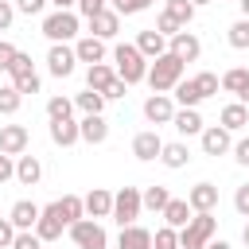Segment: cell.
Segmentation results:
<instances>
[{
  "label": "cell",
  "mask_w": 249,
  "mask_h": 249,
  "mask_svg": "<svg viewBox=\"0 0 249 249\" xmlns=\"http://www.w3.org/2000/svg\"><path fill=\"white\" fill-rule=\"evenodd\" d=\"M171 97H175V105H179V109H198V101H202V93H198L195 78H179V82H175V89H171Z\"/></svg>",
  "instance_id": "cell-27"
},
{
  "label": "cell",
  "mask_w": 249,
  "mask_h": 249,
  "mask_svg": "<svg viewBox=\"0 0 249 249\" xmlns=\"http://www.w3.org/2000/svg\"><path fill=\"white\" fill-rule=\"evenodd\" d=\"M70 241L78 249H109V237H105V226L97 218H78L70 226Z\"/></svg>",
  "instance_id": "cell-6"
},
{
  "label": "cell",
  "mask_w": 249,
  "mask_h": 249,
  "mask_svg": "<svg viewBox=\"0 0 249 249\" xmlns=\"http://www.w3.org/2000/svg\"><path fill=\"white\" fill-rule=\"evenodd\" d=\"M222 89H226V93H233L241 105H249V70H245V66L226 70V74H222Z\"/></svg>",
  "instance_id": "cell-19"
},
{
  "label": "cell",
  "mask_w": 249,
  "mask_h": 249,
  "mask_svg": "<svg viewBox=\"0 0 249 249\" xmlns=\"http://www.w3.org/2000/svg\"><path fill=\"white\" fill-rule=\"evenodd\" d=\"M124 93H128V82H124V78H113L109 89H105V101H117V97H124Z\"/></svg>",
  "instance_id": "cell-46"
},
{
  "label": "cell",
  "mask_w": 249,
  "mask_h": 249,
  "mask_svg": "<svg viewBox=\"0 0 249 249\" xmlns=\"http://www.w3.org/2000/svg\"><path fill=\"white\" fill-rule=\"evenodd\" d=\"M101 8H109V0H78V12L89 19V16H97Z\"/></svg>",
  "instance_id": "cell-50"
},
{
  "label": "cell",
  "mask_w": 249,
  "mask_h": 249,
  "mask_svg": "<svg viewBox=\"0 0 249 249\" xmlns=\"http://www.w3.org/2000/svg\"><path fill=\"white\" fill-rule=\"evenodd\" d=\"M160 218H163L167 226H175V230H183V226H187V222L195 218V210H191V202H187V198H171V202L163 206V214H160Z\"/></svg>",
  "instance_id": "cell-28"
},
{
  "label": "cell",
  "mask_w": 249,
  "mask_h": 249,
  "mask_svg": "<svg viewBox=\"0 0 249 249\" xmlns=\"http://www.w3.org/2000/svg\"><path fill=\"white\" fill-rule=\"evenodd\" d=\"M175 97L171 93H152L148 101H144V117L152 121V124H171V117H175Z\"/></svg>",
  "instance_id": "cell-10"
},
{
  "label": "cell",
  "mask_w": 249,
  "mask_h": 249,
  "mask_svg": "<svg viewBox=\"0 0 249 249\" xmlns=\"http://www.w3.org/2000/svg\"><path fill=\"white\" fill-rule=\"evenodd\" d=\"M78 128H82V140H86V144H105V140H109V124H105L101 113H86V117L78 121Z\"/></svg>",
  "instance_id": "cell-21"
},
{
  "label": "cell",
  "mask_w": 249,
  "mask_h": 249,
  "mask_svg": "<svg viewBox=\"0 0 249 249\" xmlns=\"http://www.w3.org/2000/svg\"><path fill=\"white\" fill-rule=\"evenodd\" d=\"M51 43H74L78 39V31H82V19L70 12V8H54V12H47L43 16V27H39Z\"/></svg>",
  "instance_id": "cell-3"
},
{
  "label": "cell",
  "mask_w": 249,
  "mask_h": 249,
  "mask_svg": "<svg viewBox=\"0 0 249 249\" xmlns=\"http://www.w3.org/2000/svg\"><path fill=\"white\" fill-rule=\"evenodd\" d=\"M202 156H226V152H233V132L230 128H222V124H210V128H202Z\"/></svg>",
  "instance_id": "cell-8"
},
{
  "label": "cell",
  "mask_w": 249,
  "mask_h": 249,
  "mask_svg": "<svg viewBox=\"0 0 249 249\" xmlns=\"http://www.w3.org/2000/svg\"><path fill=\"white\" fill-rule=\"evenodd\" d=\"M113 62H117V78H124L128 86H136V82L148 78V58L140 54L136 43H117L113 47Z\"/></svg>",
  "instance_id": "cell-2"
},
{
  "label": "cell",
  "mask_w": 249,
  "mask_h": 249,
  "mask_svg": "<svg viewBox=\"0 0 249 249\" xmlns=\"http://www.w3.org/2000/svg\"><path fill=\"white\" fill-rule=\"evenodd\" d=\"M160 152H163V140H160V132H156V128H144V132H136V136H132V156H136L140 163L160 160Z\"/></svg>",
  "instance_id": "cell-11"
},
{
  "label": "cell",
  "mask_w": 249,
  "mask_h": 249,
  "mask_svg": "<svg viewBox=\"0 0 249 249\" xmlns=\"http://www.w3.org/2000/svg\"><path fill=\"white\" fill-rule=\"evenodd\" d=\"M62 117H74V97L54 93V97L47 101V121H62Z\"/></svg>",
  "instance_id": "cell-34"
},
{
  "label": "cell",
  "mask_w": 249,
  "mask_h": 249,
  "mask_svg": "<svg viewBox=\"0 0 249 249\" xmlns=\"http://www.w3.org/2000/svg\"><path fill=\"white\" fill-rule=\"evenodd\" d=\"M109 4H113L117 16H140V12L152 8V0H109Z\"/></svg>",
  "instance_id": "cell-40"
},
{
  "label": "cell",
  "mask_w": 249,
  "mask_h": 249,
  "mask_svg": "<svg viewBox=\"0 0 249 249\" xmlns=\"http://www.w3.org/2000/svg\"><path fill=\"white\" fill-rule=\"evenodd\" d=\"M117 249H152V230L144 226H121V237H117Z\"/></svg>",
  "instance_id": "cell-26"
},
{
  "label": "cell",
  "mask_w": 249,
  "mask_h": 249,
  "mask_svg": "<svg viewBox=\"0 0 249 249\" xmlns=\"http://www.w3.org/2000/svg\"><path fill=\"white\" fill-rule=\"evenodd\" d=\"M233 160H237L241 167H249V136H241V140H233Z\"/></svg>",
  "instance_id": "cell-49"
},
{
  "label": "cell",
  "mask_w": 249,
  "mask_h": 249,
  "mask_svg": "<svg viewBox=\"0 0 249 249\" xmlns=\"http://www.w3.org/2000/svg\"><path fill=\"white\" fill-rule=\"evenodd\" d=\"M8 179H16V156L0 152V183H8Z\"/></svg>",
  "instance_id": "cell-48"
},
{
  "label": "cell",
  "mask_w": 249,
  "mask_h": 249,
  "mask_svg": "<svg viewBox=\"0 0 249 249\" xmlns=\"http://www.w3.org/2000/svg\"><path fill=\"white\" fill-rule=\"evenodd\" d=\"M16 226H12V218H0V249H12V241H16Z\"/></svg>",
  "instance_id": "cell-45"
},
{
  "label": "cell",
  "mask_w": 249,
  "mask_h": 249,
  "mask_svg": "<svg viewBox=\"0 0 249 249\" xmlns=\"http://www.w3.org/2000/svg\"><path fill=\"white\" fill-rule=\"evenodd\" d=\"M62 230H66V222L58 218L54 202H47V206H43V214H39V222H35V233H39L43 241H58V237H62Z\"/></svg>",
  "instance_id": "cell-17"
},
{
  "label": "cell",
  "mask_w": 249,
  "mask_h": 249,
  "mask_svg": "<svg viewBox=\"0 0 249 249\" xmlns=\"http://www.w3.org/2000/svg\"><path fill=\"white\" fill-rule=\"evenodd\" d=\"M12 249H43V237L35 230H19L16 241H12Z\"/></svg>",
  "instance_id": "cell-42"
},
{
  "label": "cell",
  "mask_w": 249,
  "mask_h": 249,
  "mask_svg": "<svg viewBox=\"0 0 249 249\" xmlns=\"http://www.w3.org/2000/svg\"><path fill=\"white\" fill-rule=\"evenodd\" d=\"M179 249H183V245H179Z\"/></svg>",
  "instance_id": "cell-57"
},
{
  "label": "cell",
  "mask_w": 249,
  "mask_h": 249,
  "mask_svg": "<svg viewBox=\"0 0 249 249\" xmlns=\"http://www.w3.org/2000/svg\"><path fill=\"white\" fill-rule=\"evenodd\" d=\"M117 78V66H109V62H93V66H86V86L89 89H109V82Z\"/></svg>",
  "instance_id": "cell-29"
},
{
  "label": "cell",
  "mask_w": 249,
  "mask_h": 249,
  "mask_svg": "<svg viewBox=\"0 0 249 249\" xmlns=\"http://www.w3.org/2000/svg\"><path fill=\"white\" fill-rule=\"evenodd\" d=\"M31 144V132L23 124H0V152L4 156H23Z\"/></svg>",
  "instance_id": "cell-12"
},
{
  "label": "cell",
  "mask_w": 249,
  "mask_h": 249,
  "mask_svg": "<svg viewBox=\"0 0 249 249\" xmlns=\"http://www.w3.org/2000/svg\"><path fill=\"white\" fill-rule=\"evenodd\" d=\"M214 230H218L214 210H195V218L179 230V245L183 249H206V241L214 237Z\"/></svg>",
  "instance_id": "cell-4"
},
{
  "label": "cell",
  "mask_w": 249,
  "mask_h": 249,
  "mask_svg": "<svg viewBox=\"0 0 249 249\" xmlns=\"http://www.w3.org/2000/svg\"><path fill=\"white\" fill-rule=\"evenodd\" d=\"M226 39H230V47L233 51H249V19L241 16V19H233L230 23V31H226Z\"/></svg>",
  "instance_id": "cell-33"
},
{
  "label": "cell",
  "mask_w": 249,
  "mask_h": 249,
  "mask_svg": "<svg viewBox=\"0 0 249 249\" xmlns=\"http://www.w3.org/2000/svg\"><path fill=\"white\" fill-rule=\"evenodd\" d=\"M206 249H230V241H222V237L214 241V237H210V241H206Z\"/></svg>",
  "instance_id": "cell-52"
},
{
  "label": "cell",
  "mask_w": 249,
  "mask_h": 249,
  "mask_svg": "<svg viewBox=\"0 0 249 249\" xmlns=\"http://www.w3.org/2000/svg\"><path fill=\"white\" fill-rule=\"evenodd\" d=\"M47 4H51V0H16V12H23V16H43Z\"/></svg>",
  "instance_id": "cell-43"
},
{
  "label": "cell",
  "mask_w": 249,
  "mask_h": 249,
  "mask_svg": "<svg viewBox=\"0 0 249 249\" xmlns=\"http://www.w3.org/2000/svg\"><path fill=\"white\" fill-rule=\"evenodd\" d=\"M195 86H198V93H202V101H206V97H214V93H218L222 78H218V74H210V70H202V74H195Z\"/></svg>",
  "instance_id": "cell-38"
},
{
  "label": "cell",
  "mask_w": 249,
  "mask_h": 249,
  "mask_svg": "<svg viewBox=\"0 0 249 249\" xmlns=\"http://www.w3.org/2000/svg\"><path fill=\"white\" fill-rule=\"evenodd\" d=\"M171 124H175L179 136H202V128H206V121L198 117V109H175Z\"/></svg>",
  "instance_id": "cell-22"
},
{
  "label": "cell",
  "mask_w": 249,
  "mask_h": 249,
  "mask_svg": "<svg viewBox=\"0 0 249 249\" xmlns=\"http://www.w3.org/2000/svg\"><path fill=\"white\" fill-rule=\"evenodd\" d=\"M39 214H43V206H39V202H31V198L12 202V210H8V218H12V226H16V230H35Z\"/></svg>",
  "instance_id": "cell-16"
},
{
  "label": "cell",
  "mask_w": 249,
  "mask_h": 249,
  "mask_svg": "<svg viewBox=\"0 0 249 249\" xmlns=\"http://www.w3.org/2000/svg\"><path fill=\"white\" fill-rule=\"evenodd\" d=\"M86 23H89V31H86V35H97V39H105V43H109V39H117V31H121V16H117L113 8H101V12H97V16H89Z\"/></svg>",
  "instance_id": "cell-13"
},
{
  "label": "cell",
  "mask_w": 249,
  "mask_h": 249,
  "mask_svg": "<svg viewBox=\"0 0 249 249\" xmlns=\"http://www.w3.org/2000/svg\"><path fill=\"white\" fill-rule=\"evenodd\" d=\"M183 70H187V62H179L171 51L167 54H160V58H152L148 62V86H152V93H171L175 89V82L183 78Z\"/></svg>",
  "instance_id": "cell-1"
},
{
  "label": "cell",
  "mask_w": 249,
  "mask_h": 249,
  "mask_svg": "<svg viewBox=\"0 0 249 249\" xmlns=\"http://www.w3.org/2000/svg\"><path fill=\"white\" fill-rule=\"evenodd\" d=\"M241 241L249 245V218H245V226H241Z\"/></svg>",
  "instance_id": "cell-55"
},
{
  "label": "cell",
  "mask_w": 249,
  "mask_h": 249,
  "mask_svg": "<svg viewBox=\"0 0 249 249\" xmlns=\"http://www.w3.org/2000/svg\"><path fill=\"white\" fill-rule=\"evenodd\" d=\"M237 8H241V16L249 19V0H237Z\"/></svg>",
  "instance_id": "cell-54"
},
{
  "label": "cell",
  "mask_w": 249,
  "mask_h": 249,
  "mask_svg": "<svg viewBox=\"0 0 249 249\" xmlns=\"http://www.w3.org/2000/svg\"><path fill=\"white\" fill-rule=\"evenodd\" d=\"M152 249H179V230L163 222V226L152 233Z\"/></svg>",
  "instance_id": "cell-36"
},
{
  "label": "cell",
  "mask_w": 249,
  "mask_h": 249,
  "mask_svg": "<svg viewBox=\"0 0 249 249\" xmlns=\"http://www.w3.org/2000/svg\"><path fill=\"white\" fill-rule=\"evenodd\" d=\"M47 132H51V144H58V148H74V144L82 140V128H78V121H74V117L51 121V124H47Z\"/></svg>",
  "instance_id": "cell-14"
},
{
  "label": "cell",
  "mask_w": 249,
  "mask_h": 249,
  "mask_svg": "<svg viewBox=\"0 0 249 249\" xmlns=\"http://www.w3.org/2000/svg\"><path fill=\"white\" fill-rule=\"evenodd\" d=\"M167 202H171V191H167V187H160V183H156V187H148V191H144V206H148V210L163 214V206H167Z\"/></svg>",
  "instance_id": "cell-35"
},
{
  "label": "cell",
  "mask_w": 249,
  "mask_h": 249,
  "mask_svg": "<svg viewBox=\"0 0 249 249\" xmlns=\"http://www.w3.org/2000/svg\"><path fill=\"white\" fill-rule=\"evenodd\" d=\"M160 163H163L167 171H179V167H187V163H191V148H187V140H171V144H163V152H160Z\"/></svg>",
  "instance_id": "cell-23"
},
{
  "label": "cell",
  "mask_w": 249,
  "mask_h": 249,
  "mask_svg": "<svg viewBox=\"0 0 249 249\" xmlns=\"http://www.w3.org/2000/svg\"><path fill=\"white\" fill-rule=\"evenodd\" d=\"M47 70H51L54 78H70V74L78 70L74 47H70V43H51V51H47Z\"/></svg>",
  "instance_id": "cell-7"
},
{
  "label": "cell",
  "mask_w": 249,
  "mask_h": 249,
  "mask_svg": "<svg viewBox=\"0 0 249 249\" xmlns=\"http://www.w3.org/2000/svg\"><path fill=\"white\" fill-rule=\"evenodd\" d=\"M140 210H144V191L121 187V191L113 195V222H117V226H132V222L140 218Z\"/></svg>",
  "instance_id": "cell-5"
},
{
  "label": "cell",
  "mask_w": 249,
  "mask_h": 249,
  "mask_svg": "<svg viewBox=\"0 0 249 249\" xmlns=\"http://www.w3.org/2000/svg\"><path fill=\"white\" fill-rule=\"evenodd\" d=\"M19 105H23V93L16 86H0V113L12 117V113H19Z\"/></svg>",
  "instance_id": "cell-37"
},
{
  "label": "cell",
  "mask_w": 249,
  "mask_h": 249,
  "mask_svg": "<svg viewBox=\"0 0 249 249\" xmlns=\"http://www.w3.org/2000/svg\"><path fill=\"white\" fill-rule=\"evenodd\" d=\"M136 47H140V54L152 62V58H160V54H167V35H160L156 27H144L140 35H136Z\"/></svg>",
  "instance_id": "cell-20"
},
{
  "label": "cell",
  "mask_w": 249,
  "mask_h": 249,
  "mask_svg": "<svg viewBox=\"0 0 249 249\" xmlns=\"http://www.w3.org/2000/svg\"><path fill=\"white\" fill-rule=\"evenodd\" d=\"M74 109H82V113H101V109H105V93L86 86L82 93H74Z\"/></svg>",
  "instance_id": "cell-32"
},
{
  "label": "cell",
  "mask_w": 249,
  "mask_h": 249,
  "mask_svg": "<svg viewBox=\"0 0 249 249\" xmlns=\"http://www.w3.org/2000/svg\"><path fill=\"white\" fill-rule=\"evenodd\" d=\"M12 19H16V4L0 0V31H8V27H12Z\"/></svg>",
  "instance_id": "cell-51"
},
{
  "label": "cell",
  "mask_w": 249,
  "mask_h": 249,
  "mask_svg": "<svg viewBox=\"0 0 249 249\" xmlns=\"http://www.w3.org/2000/svg\"><path fill=\"white\" fill-rule=\"evenodd\" d=\"M74 54H78V62H86V66L105 62V39H97V35H78V39H74Z\"/></svg>",
  "instance_id": "cell-15"
},
{
  "label": "cell",
  "mask_w": 249,
  "mask_h": 249,
  "mask_svg": "<svg viewBox=\"0 0 249 249\" xmlns=\"http://www.w3.org/2000/svg\"><path fill=\"white\" fill-rule=\"evenodd\" d=\"M191 4H195V8H202V4H214V0H191Z\"/></svg>",
  "instance_id": "cell-56"
},
{
  "label": "cell",
  "mask_w": 249,
  "mask_h": 249,
  "mask_svg": "<svg viewBox=\"0 0 249 249\" xmlns=\"http://www.w3.org/2000/svg\"><path fill=\"white\" fill-rule=\"evenodd\" d=\"M167 51H171L179 62H195V58L202 54V43H198V35H195V31H187V27H183L179 35H171V39H167Z\"/></svg>",
  "instance_id": "cell-9"
},
{
  "label": "cell",
  "mask_w": 249,
  "mask_h": 249,
  "mask_svg": "<svg viewBox=\"0 0 249 249\" xmlns=\"http://www.w3.org/2000/svg\"><path fill=\"white\" fill-rule=\"evenodd\" d=\"M187 202H191V210H214L218 206V187L202 179V183H195L187 191Z\"/></svg>",
  "instance_id": "cell-24"
},
{
  "label": "cell",
  "mask_w": 249,
  "mask_h": 249,
  "mask_svg": "<svg viewBox=\"0 0 249 249\" xmlns=\"http://www.w3.org/2000/svg\"><path fill=\"white\" fill-rule=\"evenodd\" d=\"M156 31L171 39V35H179V31H183V23H179V19L171 16V12H160V16H156Z\"/></svg>",
  "instance_id": "cell-41"
},
{
  "label": "cell",
  "mask_w": 249,
  "mask_h": 249,
  "mask_svg": "<svg viewBox=\"0 0 249 249\" xmlns=\"http://www.w3.org/2000/svg\"><path fill=\"white\" fill-rule=\"evenodd\" d=\"M222 128H230V132H241L245 124H249V105H241V101H230L226 109H222Z\"/></svg>",
  "instance_id": "cell-30"
},
{
  "label": "cell",
  "mask_w": 249,
  "mask_h": 249,
  "mask_svg": "<svg viewBox=\"0 0 249 249\" xmlns=\"http://www.w3.org/2000/svg\"><path fill=\"white\" fill-rule=\"evenodd\" d=\"M16 54H19V51H16L12 43H4V39H0V70H12V62H16Z\"/></svg>",
  "instance_id": "cell-47"
},
{
  "label": "cell",
  "mask_w": 249,
  "mask_h": 249,
  "mask_svg": "<svg viewBox=\"0 0 249 249\" xmlns=\"http://www.w3.org/2000/svg\"><path fill=\"white\" fill-rule=\"evenodd\" d=\"M16 179H19L23 187H35V183L43 179V163H39L35 156H16Z\"/></svg>",
  "instance_id": "cell-31"
},
{
  "label": "cell",
  "mask_w": 249,
  "mask_h": 249,
  "mask_svg": "<svg viewBox=\"0 0 249 249\" xmlns=\"http://www.w3.org/2000/svg\"><path fill=\"white\" fill-rule=\"evenodd\" d=\"M163 12H171V16H175L183 27L195 19V4H191V0H167V8H163Z\"/></svg>",
  "instance_id": "cell-39"
},
{
  "label": "cell",
  "mask_w": 249,
  "mask_h": 249,
  "mask_svg": "<svg viewBox=\"0 0 249 249\" xmlns=\"http://www.w3.org/2000/svg\"><path fill=\"white\" fill-rule=\"evenodd\" d=\"M54 210H58V218H62L66 230H70L78 218H86V198H82V195H62V198H54Z\"/></svg>",
  "instance_id": "cell-25"
},
{
  "label": "cell",
  "mask_w": 249,
  "mask_h": 249,
  "mask_svg": "<svg viewBox=\"0 0 249 249\" xmlns=\"http://www.w3.org/2000/svg\"><path fill=\"white\" fill-rule=\"evenodd\" d=\"M233 210H237L241 218H249V183H241V187L233 191Z\"/></svg>",
  "instance_id": "cell-44"
},
{
  "label": "cell",
  "mask_w": 249,
  "mask_h": 249,
  "mask_svg": "<svg viewBox=\"0 0 249 249\" xmlns=\"http://www.w3.org/2000/svg\"><path fill=\"white\" fill-rule=\"evenodd\" d=\"M86 218H113V191H105V187H93L89 195H86Z\"/></svg>",
  "instance_id": "cell-18"
},
{
  "label": "cell",
  "mask_w": 249,
  "mask_h": 249,
  "mask_svg": "<svg viewBox=\"0 0 249 249\" xmlns=\"http://www.w3.org/2000/svg\"><path fill=\"white\" fill-rule=\"evenodd\" d=\"M51 4H54V8H74L78 0H51Z\"/></svg>",
  "instance_id": "cell-53"
}]
</instances>
